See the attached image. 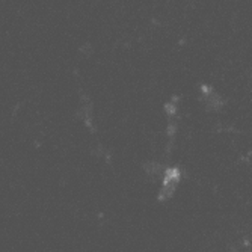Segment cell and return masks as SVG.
I'll return each instance as SVG.
<instances>
[{
  "mask_svg": "<svg viewBox=\"0 0 252 252\" xmlns=\"http://www.w3.org/2000/svg\"><path fill=\"white\" fill-rule=\"evenodd\" d=\"M165 109H166V113H168L169 116H174V115H175V103H168V104L165 106Z\"/></svg>",
  "mask_w": 252,
  "mask_h": 252,
  "instance_id": "8992f818",
  "label": "cell"
},
{
  "mask_svg": "<svg viewBox=\"0 0 252 252\" xmlns=\"http://www.w3.org/2000/svg\"><path fill=\"white\" fill-rule=\"evenodd\" d=\"M77 115L79 118H82L86 124H91V115H92V107H91V103L88 98H83L82 101V106L79 107L77 110Z\"/></svg>",
  "mask_w": 252,
  "mask_h": 252,
  "instance_id": "3957f363",
  "label": "cell"
},
{
  "mask_svg": "<svg viewBox=\"0 0 252 252\" xmlns=\"http://www.w3.org/2000/svg\"><path fill=\"white\" fill-rule=\"evenodd\" d=\"M91 51H92V47L89 45V42H86V44H83V45L80 47V53H82V54H85V56L91 54Z\"/></svg>",
  "mask_w": 252,
  "mask_h": 252,
  "instance_id": "5b68a950",
  "label": "cell"
},
{
  "mask_svg": "<svg viewBox=\"0 0 252 252\" xmlns=\"http://www.w3.org/2000/svg\"><path fill=\"white\" fill-rule=\"evenodd\" d=\"M205 103H207V106H209V109L211 110H216V109H219V107H222V98L216 94V92H213V91H205Z\"/></svg>",
  "mask_w": 252,
  "mask_h": 252,
  "instance_id": "7a4b0ae2",
  "label": "cell"
},
{
  "mask_svg": "<svg viewBox=\"0 0 252 252\" xmlns=\"http://www.w3.org/2000/svg\"><path fill=\"white\" fill-rule=\"evenodd\" d=\"M178 178H180V172L175 168H171L165 172L163 186H162V190H160V195H159L160 199H169L174 195V192L177 189V184H178Z\"/></svg>",
  "mask_w": 252,
  "mask_h": 252,
  "instance_id": "6da1fadb",
  "label": "cell"
},
{
  "mask_svg": "<svg viewBox=\"0 0 252 252\" xmlns=\"http://www.w3.org/2000/svg\"><path fill=\"white\" fill-rule=\"evenodd\" d=\"M145 171H147V174H148L150 177H153V178H159V177L162 175V166H160L159 163H154V162L147 163V165H145Z\"/></svg>",
  "mask_w": 252,
  "mask_h": 252,
  "instance_id": "277c9868",
  "label": "cell"
}]
</instances>
